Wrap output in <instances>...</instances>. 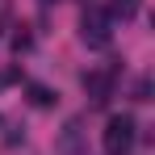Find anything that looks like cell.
<instances>
[{
  "instance_id": "cell-1",
  "label": "cell",
  "mask_w": 155,
  "mask_h": 155,
  "mask_svg": "<svg viewBox=\"0 0 155 155\" xmlns=\"http://www.w3.org/2000/svg\"><path fill=\"white\" fill-rule=\"evenodd\" d=\"M134 138H138V122L130 113H113L101 130V147L105 155H130L134 151Z\"/></svg>"
},
{
  "instance_id": "cell-2",
  "label": "cell",
  "mask_w": 155,
  "mask_h": 155,
  "mask_svg": "<svg viewBox=\"0 0 155 155\" xmlns=\"http://www.w3.org/2000/svg\"><path fill=\"white\" fill-rule=\"evenodd\" d=\"M80 38H84V46L105 51V46L113 42V17H109L105 8H88V13L80 17Z\"/></svg>"
},
{
  "instance_id": "cell-3",
  "label": "cell",
  "mask_w": 155,
  "mask_h": 155,
  "mask_svg": "<svg viewBox=\"0 0 155 155\" xmlns=\"http://www.w3.org/2000/svg\"><path fill=\"white\" fill-rule=\"evenodd\" d=\"M54 151H59V155H84V117H71V122L63 126Z\"/></svg>"
},
{
  "instance_id": "cell-4",
  "label": "cell",
  "mask_w": 155,
  "mask_h": 155,
  "mask_svg": "<svg viewBox=\"0 0 155 155\" xmlns=\"http://www.w3.org/2000/svg\"><path fill=\"white\" fill-rule=\"evenodd\" d=\"M84 88H88L92 105H105L109 92H113V71H92V76H84Z\"/></svg>"
},
{
  "instance_id": "cell-5",
  "label": "cell",
  "mask_w": 155,
  "mask_h": 155,
  "mask_svg": "<svg viewBox=\"0 0 155 155\" xmlns=\"http://www.w3.org/2000/svg\"><path fill=\"white\" fill-rule=\"evenodd\" d=\"M29 101L38 105V109H51V105L59 101V97H54V92L46 88V84H29Z\"/></svg>"
},
{
  "instance_id": "cell-6",
  "label": "cell",
  "mask_w": 155,
  "mask_h": 155,
  "mask_svg": "<svg viewBox=\"0 0 155 155\" xmlns=\"http://www.w3.org/2000/svg\"><path fill=\"white\" fill-rule=\"evenodd\" d=\"M138 13V0H113V17H122V21H130Z\"/></svg>"
},
{
  "instance_id": "cell-7",
  "label": "cell",
  "mask_w": 155,
  "mask_h": 155,
  "mask_svg": "<svg viewBox=\"0 0 155 155\" xmlns=\"http://www.w3.org/2000/svg\"><path fill=\"white\" fill-rule=\"evenodd\" d=\"M42 4H54V0H42Z\"/></svg>"
}]
</instances>
